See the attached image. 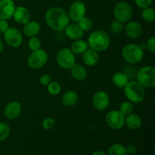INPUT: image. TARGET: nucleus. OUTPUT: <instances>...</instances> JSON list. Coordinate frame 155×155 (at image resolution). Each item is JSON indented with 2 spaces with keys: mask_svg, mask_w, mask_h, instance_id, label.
<instances>
[{
  "mask_svg": "<svg viewBox=\"0 0 155 155\" xmlns=\"http://www.w3.org/2000/svg\"><path fill=\"white\" fill-rule=\"evenodd\" d=\"M45 21L47 25L55 31H62L70 23L68 12L61 7L48 8L45 14Z\"/></svg>",
  "mask_w": 155,
  "mask_h": 155,
  "instance_id": "obj_1",
  "label": "nucleus"
},
{
  "mask_svg": "<svg viewBox=\"0 0 155 155\" xmlns=\"http://www.w3.org/2000/svg\"><path fill=\"white\" fill-rule=\"evenodd\" d=\"M89 48L101 52L108 48L110 43V39L108 34L103 30H95L88 37Z\"/></svg>",
  "mask_w": 155,
  "mask_h": 155,
  "instance_id": "obj_2",
  "label": "nucleus"
},
{
  "mask_svg": "<svg viewBox=\"0 0 155 155\" xmlns=\"http://www.w3.org/2000/svg\"><path fill=\"white\" fill-rule=\"evenodd\" d=\"M124 95L133 104L142 102L145 96V89L136 80H131L124 88Z\"/></svg>",
  "mask_w": 155,
  "mask_h": 155,
  "instance_id": "obj_3",
  "label": "nucleus"
},
{
  "mask_svg": "<svg viewBox=\"0 0 155 155\" xmlns=\"http://www.w3.org/2000/svg\"><path fill=\"white\" fill-rule=\"evenodd\" d=\"M124 60L127 64H136L142 61L144 57V49L139 45L130 43L124 46L121 51Z\"/></svg>",
  "mask_w": 155,
  "mask_h": 155,
  "instance_id": "obj_4",
  "label": "nucleus"
},
{
  "mask_svg": "<svg viewBox=\"0 0 155 155\" xmlns=\"http://www.w3.org/2000/svg\"><path fill=\"white\" fill-rule=\"evenodd\" d=\"M136 79L145 89H152L155 86V68L151 65L143 67L137 71Z\"/></svg>",
  "mask_w": 155,
  "mask_h": 155,
  "instance_id": "obj_5",
  "label": "nucleus"
},
{
  "mask_svg": "<svg viewBox=\"0 0 155 155\" xmlns=\"http://www.w3.org/2000/svg\"><path fill=\"white\" fill-rule=\"evenodd\" d=\"M114 17L116 21L121 23H127L133 17V11L132 6L127 2H119L114 8Z\"/></svg>",
  "mask_w": 155,
  "mask_h": 155,
  "instance_id": "obj_6",
  "label": "nucleus"
},
{
  "mask_svg": "<svg viewBox=\"0 0 155 155\" xmlns=\"http://www.w3.org/2000/svg\"><path fill=\"white\" fill-rule=\"evenodd\" d=\"M56 61L58 66L63 69L70 70L76 64L75 54L71 48H63L58 51Z\"/></svg>",
  "mask_w": 155,
  "mask_h": 155,
  "instance_id": "obj_7",
  "label": "nucleus"
},
{
  "mask_svg": "<svg viewBox=\"0 0 155 155\" xmlns=\"http://www.w3.org/2000/svg\"><path fill=\"white\" fill-rule=\"evenodd\" d=\"M48 55L46 51L42 48L32 51L27 59V64L31 69H41L46 64Z\"/></svg>",
  "mask_w": 155,
  "mask_h": 155,
  "instance_id": "obj_8",
  "label": "nucleus"
},
{
  "mask_svg": "<svg viewBox=\"0 0 155 155\" xmlns=\"http://www.w3.org/2000/svg\"><path fill=\"white\" fill-rule=\"evenodd\" d=\"M126 117L119 110H113L106 114L105 122L112 130H120L125 126Z\"/></svg>",
  "mask_w": 155,
  "mask_h": 155,
  "instance_id": "obj_9",
  "label": "nucleus"
},
{
  "mask_svg": "<svg viewBox=\"0 0 155 155\" xmlns=\"http://www.w3.org/2000/svg\"><path fill=\"white\" fill-rule=\"evenodd\" d=\"M4 40L9 46L18 48L23 42V35L16 27H8L4 33Z\"/></svg>",
  "mask_w": 155,
  "mask_h": 155,
  "instance_id": "obj_10",
  "label": "nucleus"
},
{
  "mask_svg": "<svg viewBox=\"0 0 155 155\" xmlns=\"http://www.w3.org/2000/svg\"><path fill=\"white\" fill-rule=\"evenodd\" d=\"M86 5L83 2L77 0V1H74L71 3L68 8V14L70 20L74 21V22H77L83 17L86 16Z\"/></svg>",
  "mask_w": 155,
  "mask_h": 155,
  "instance_id": "obj_11",
  "label": "nucleus"
},
{
  "mask_svg": "<svg viewBox=\"0 0 155 155\" xmlns=\"http://www.w3.org/2000/svg\"><path fill=\"white\" fill-rule=\"evenodd\" d=\"M92 104L95 110L103 111L106 110L110 104V97L104 91H98L92 96Z\"/></svg>",
  "mask_w": 155,
  "mask_h": 155,
  "instance_id": "obj_12",
  "label": "nucleus"
},
{
  "mask_svg": "<svg viewBox=\"0 0 155 155\" xmlns=\"http://www.w3.org/2000/svg\"><path fill=\"white\" fill-rule=\"evenodd\" d=\"M124 30L127 36L133 39H139L143 34V27L139 22L135 21H129L124 25Z\"/></svg>",
  "mask_w": 155,
  "mask_h": 155,
  "instance_id": "obj_13",
  "label": "nucleus"
},
{
  "mask_svg": "<svg viewBox=\"0 0 155 155\" xmlns=\"http://www.w3.org/2000/svg\"><path fill=\"white\" fill-rule=\"evenodd\" d=\"M15 8L13 0H0V19L7 21L12 18Z\"/></svg>",
  "mask_w": 155,
  "mask_h": 155,
  "instance_id": "obj_14",
  "label": "nucleus"
},
{
  "mask_svg": "<svg viewBox=\"0 0 155 155\" xmlns=\"http://www.w3.org/2000/svg\"><path fill=\"white\" fill-rule=\"evenodd\" d=\"M22 110V106L19 101H13L8 103L4 108V114L8 119L14 120L20 116Z\"/></svg>",
  "mask_w": 155,
  "mask_h": 155,
  "instance_id": "obj_15",
  "label": "nucleus"
},
{
  "mask_svg": "<svg viewBox=\"0 0 155 155\" xmlns=\"http://www.w3.org/2000/svg\"><path fill=\"white\" fill-rule=\"evenodd\" d=\"M12 18L17 23L24 25L30 21V11L24 6H18L15 8Z\"/></svg>",
  "mask_w": 155,
  "mask_h": 155,
  "instance_id": "obj_16",
  "label": "nucleus"
},
{
  "mask_svg": "<svg viewBox=\"0 0 155 155\" xmlns=\"http://www.w3.org/2000/svg\"><path fill=\"white\" fill-rule=\"evenodd\" d=\"M64 30L65 35L72 40L81 39L84 34V32L80 29L77 23H71V24L69 23Z\"/></svg>",
  "mask_w": 155,
  "mask_h": 155,
  "instance_id": "obj_17",
  "label": "nucleus"
},
{
  "mask_svg": "<svg viewBox=\"0 0 155 155\" xmlns=\"http://www.w3.org/2000/svg\"><path fill=\"white\" fill-rule=\"evenodd\" d=\"M100 56L98 51L89 48L83 54V61L88 67H94L99 62Z\"/></svg>",
  "mask_w": 155,
  "mask_h": 155,
  "instance_id": "obj_18",
  "label": "nucleus"
},
{
  "mask_svg": "<svg viewBox=\"0 0 155 155\" xmlns=\"http://www.w3.org/2000/svg\"><path fill=\"white\" fill-rule=\"evenodd\" d=\"M41 30V25L36 21H29L24 24L23 27V34L28 37L36 36Z\"/></svg>",
  "mask_w": 155,
  "mask_h": 155,
  "instance_id": "obj_19",
  "label": "nucleus"
},
{
  "mask_svg": "<svg viewBox=\"0 0 155 155\" xmlns=\"http://www.w3.org/2000/svg\"><path fill=\"white\" fill-rule=\"evenodd\" d=\"M142 121L138 114L132 113L126 116L125 125L130 130H137L142 127Z\"/></svg>",
  "mask_w": 155,
  "mask_h": 155,
  "instance_id": "obj_20",
  "label": "nucleus"
},
{
  "mask_svg": "<svg viewBox=\"0 0 155 155\" xmlns=\"http://www.w3.org/2000/svg\"><path fill=\"white\" fill-rule=\"evenodd\" d=\"M70 70H71V76L74 80L83 81L87 77V71L83 65L75 64Z\"/></svg>",
  "mask_w": 155,
  "mask_h": 155,
  "instance_id": "obj_21",
  "label": "nucleus"
},
{
  "mask_svg": "<svg viewBox=\"0 0 155 155\" xmlns=\"http://www.w3.org/2000/svg\"><path fill=\"white\" fill-rule=\"evenodd\" d=\"M70 48H71V50L75 55L76 54L77 55H80V54H83L89 48V45H88L87 41L79 39H76V40L73 42Z\"/></svg>",
  "mask_w": 155,
  "mask_h": 155,
  "instance_id": "obj_22",
  "label": "nucleus"
},
{
  "mask_svg": "<svg viewBox=\"0 0 155 155\" xmlns=\"http://www.w3.org/2000/svg\"><path fill=\"white\" fill-rule=\"evenodd\" d=\"M79 99L78 94L73 90L67 91L63 95L61 98L62 104L67 107H72L75 105Z\"/></svg>",
  "mask_w": 155,
  "mask_h": 155,
  "instance_id": "obj_23",
  "label": "nucleus"
},
{
  "mask_svg": "<svg viewBox=\"0 0 155 155\" xmlns=\"http://www.w3.org/2000/svg\"><path fill=\"white\" fill-rule=\"evenodd\" d=\"M113 84L116 87L124 89L126 85L129 83L130 80L124 72H116L111 77Z\"/></svg>",
  "mask_w": 155,
  "mask_h": 155,
  "instance_id": "obj_24",
  "label": "nucleus"
},
{
  "mask_svg": "<svg viewBox=\"0 0 155 155\" xmlns=\"http://www.w3.org/2000/svg\"><path fill=\"white\" fill-rule=\"evenodd\" d=\"M109 155H127V149L124 145L120 143L112 144L108 148Z\"/></svg>",
  "mask_w": 155,
  "mask_h": 155,
  "instance_id": "obj_25",
  "label": "nucleus"
},
{
  "mask_svg": "<svg viewBox=\"0 0 155 155\" xmlns=\"http://www.w3.org/2000/svg\"><path fill=\"white\" fill-rule=\"evenodd\" d=\"M142 18L147 23H153L155 21V11L153 8L148 7L143 8L142 12Z\"/></svg>",
  "mask_w": 155,
  "mask_h": 155,
  "instance_id": "obj_26",
  "label": "nucleus"
},
{
  "mask_svg": "<svg viewBox=\"0 0 155 155\" xmlns=\"http://www.w3.org/2000/svg\"><path fill=\"white\" fill-rule=\"evenodd\" d=\"M77 24L80 27L83 32L89 31L92 28V21H91L90 18L88 17H83L80 20L77 21Z\"/></svg>",
  "mask_w": 155,
  "mask_h": 155,
  "instance_id": "obj_27",
  "label": "nucleus"
},
{
  "mask_svg": "<svg viewBox=\"0 0 155 155\" xmlns=\"http://www.w3.org/2000/svg\"><path fill=\"white\" fill-rule=\"evenodd\" d=\"M133 110H134V105L130 101H123L119 107V110L125 117L133 113Z\"/></svg>",
  "mask_w": 155,
  "mask_h": 155,
  "instance_id": "obj_28",
  "label": "nucleus"
},
{
  "mask_svg": "<svg viewBox=\"0 0 155 155\" xmlns=\"http://www.w3.org/2000/svg\"><path fill=\"white\" fill-rule=\"evenodd\" d=\"M47 89L50 95H57L61 91V86L58 82L51 81V83L47 86Z\"/></svg>",
  "mask_w": 155,
  "mask_h": 155,
  "instance_id": "obj_29",
  "label": "nucleus"
},
{
  "mask_svg": "<svg viewBox=\"0 0 155 155\" xmlns=\"http://www.w3.org/2000/svg\"><path fill=\"white\" fill-rule=\"evenodd\" d=\"M10 127L5 123H0V142L7 139L10 135Z\"/></svg>",
  "mask_w": 155,
  "mask_h": 155,
  "instance_id": "obj_30",
  "label": "nucleus"
},
{
  "mask_svg": "<svg viewBox=\"0 0 155 155\" xmlns=\"http://www.w3.org/2000/svg\"><path fill=\"white\" fill-rule=\"evenodd\" d=\"M110 31L114 34H120L124 30V24L118 21H114L110 24Z\"/></svg>",
  "mask_w": 155,
  "mask_h": 155,
  "instance_id": "obj_31",
  "label": "nucleus"
},
{
  "mask_svg": "<svg viewBox=\"0 0 155 155\" xmlns=\"http://www.w3.org/2000/svg\"><path fill=\"white\" fill-rule=\"evenodd\" d=\"M124 74L127 76V77L129 78V80H133V79L136 78V70L135 69L134 67H133V64H126V66H124V68L123 69Z\"/></svg>",
  "mask_w": 155,
  "mask_h": 155,
  "instance_id": "obj_32",
  "label": "nucleus"
},
{
  "mask_svg": "<svg viewBox=\"0 0 155 155\" xmlns=\"http://www.w3.org/2000/svg\"><path fill=\"white\" fill-rule=\"evenodd\" d=\"M41 45H42V43H41L40 39L36 36L30 37V39L28 41V46L32 51H36V50L39 49L41 48Z\"/></svg>",
  "mask_w": 155,
  "mask_h": 155,
  "instance_id": "obj_33",
  "label": "nucleus"
},
{
  "mask_svg": "<svg viewBox=\"0 0 155 155\" xmlns=\"http://www.w3.org/2000/svg\"><path fill=\"white\" fill-rule=\"evenodd\" d=\"M54 124H55V121L53 118L47 117L43 120L42 125L44 130H49L54 127Z\"/></svg>",
  "mask_w": 155,
  "mask_h": 155,
  "instance_id": "obj_34",
  "label": "nucleus"
},
{
  "mask_svg": "<svg viewBox=\"0 0 155 155\" xmlns=\"http://www.w3.org/2000/svg\"><path fill=\"white\" fill-rule=\"evenodd\" d=\"M145 48L148 50L151 53L155 52V37L151 36L145 42Z\"/></svg>",
  "mask_w": 155,
  "mask_h": 155,
  "instance_id": "obj_35",
  "label": "nucleus"
},
{
  "mask_svg": "<svg viewBox=\"0 0 155 155\" xmlns=\"http://www.w3.org/2000/svg\"><path fill=\"white\" fill-rule=\"evenodd\" d=\"M135 3L140 8H145L150 7L153 2V0H134Z\"/></svg>",
  "mask_w": 155,
  "mask_h": 155,
  "instance_id": "obj_36",
  "label": "nucleus"
},
{
  "mask_svg": "<svg viewBox=\"0 0 155 155\" xmlns=\"http://www.w3.org/2000/svg\"><path fill=\"white\" fill-rule=\"evenodd\" d=\"M51 76L48 75V74H43V75L40 77V79H39V82H40V83L42 86H47L50 83H51Z\"/></svg>",
  "mask_w": 155,
  "mask_h": 155,
  "instance_id": "obj_37",
  "label": "nucleus"
},
{
  "mask_svg": "<svg viewBox=\"0 0 155 155\" xmlns=\"http://www.w3.org/2000/svg\"><path fill=\"white\" fill-rule=\"evenodd\" d=\"M9 27L8 23L7 22L6 20L0 19V33H4L7 30V29Z\"/></svg>",
  "mask_w": 155,
  "mask_h": 155,
  "instance_id": "obj_38",
  "label": "nucleus"
},
{
  "mask_svg": "<svg viewBox=\"0 0 155 155\" xmlns=\"http://www.w3.org/2000/svg\"><path fill=\"white\" fill-rule=\"evenodd\" d=\"M126 149H127V154L130 155H133L136 152V151H137L136 145H133V144H130L128 146L126 147Z\"/></svg>",
  "mask_w": 155,
  "mask_h": 155,
  "instance_id": "obj_39",
  "label": "nucleus"
},
{
  "mask_svg": "<svg viewBox=\"0 0 155 155\" xmlns=\"http://www.w3.org/2000/svg\"><path fill=\"white\" fill-rule=\"evenodd\" d=\"M92 155H107V154L101 151H95L92 153Z\"/></svg>",
  "mask_w": 155,
  "mask_h": 155,
  "instance_id": "obj_40",
  "label": "nucleus"
},
{
  "mask_svg": "<svg viewBox=\"0 0 155 155\" xmlns=\"http://www.w3.org/2000/svg\"><path fill=\"white\" fill-rule=\"evenodd\" d=\"M3 49H4V43H3L2 40L0 39V54L2 52Z\"/></svg>",
  "mask_w": 155,
  "mask_h": 155,
  "instance_id": "obj_41",
  "label": "nucleus"
},
{
  "mask_svg": "<svg viewBox=\"0 0 155 155\" xmlns=\"http://www.w3.org/2000/svg\"><path fill=\"white\" fill-rule=\"evenodd\" d=\"M54 1H61V0H54Z\"/></svg>",
  "mask_w": 155,
  "mask_h": 155,
  "instance_id": "obj_42",
  "label": "nucleus"
}]
</instances>
